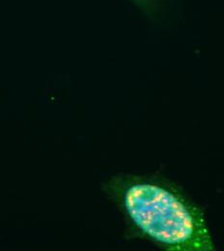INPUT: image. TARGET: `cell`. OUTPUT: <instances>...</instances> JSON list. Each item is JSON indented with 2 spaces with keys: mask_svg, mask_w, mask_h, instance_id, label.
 <instances>
[{
  "mask_svg": "<svg viewBox=\"0 0 224 251\" xmlns=\"http://www.w3.org/2000/svg\"><path fill=\"white\" fill-rule=\"evenodd\" d=\"M102 190L121 213L128 239L165 251H213L203 209L173 181L158 175L121 173Z\"/></svg>",
  "mask_w": 224,
  "mask_h": 251,
  "instance_id": "6da1fadb",
  "label": "cell"
}]
</instances>
